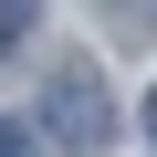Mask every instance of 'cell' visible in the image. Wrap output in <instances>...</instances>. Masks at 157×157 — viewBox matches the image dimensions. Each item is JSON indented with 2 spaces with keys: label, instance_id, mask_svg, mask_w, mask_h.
<instances>
[{
  "label": "cell",
  "instance_id": "obj_1",
  "mask_svg": "<svg viewBox=\"0 0 157 157\" xmlns=\"http://www.w3.org/2000/svg\"><path fill=\"white\" fill-rule=\"evenodd\" d=\"M42 126H52L63 147H105V136H115V115H105V84H94V63H63V73H52V105H42Z\"/></svg>",
  "mask_w": 157,
  "mask_h": 157
},
{
  "label": "cell",
  "instance_id": "obj_2",
  "mask_svg": "<svg viewBox=\"0 0 157 157\" xmlns=\"http://www.w3.org/2000/svg\"><path fill=\"white\" fill-rule=\"evenodd\" d=\"M0 157H32V136H21V126H0Z\"/></svg>",
  "mask_w": 157,
  "mask_h": 157
},
{
  "label": "cell",
  "instance_id": "obj_3",
  "mask_svg": "<svg viewBox=\"0 0 157 157\" xmlns=\"http://www.w3.org/2000/svg\"><path fill=\"white\" fill-rule=\"evenodd\" d=\"M11 21H32V0H0V32H11Z\"/></svg>",
  "mask_w": 157,
  "mask_h": 157
},
{
  "label": "cell",
  "instance_id": "obj_4",
  "mask_svg": "<svg viewBox=\"0 0 157 157\" xmlns=\"http://www.w3.org/2000/svg\"><path fill=\"white\" fill-rule=\"evenodd\" d=\"M136 21H157V0H136Z\"/></svg>",
  "mask_w": 157,
  "mask_h": 157
},
{
  "label": "cell",
  "instance_id": "obj_5",
  "mask_svg": "<svg viewBox=\"0 0 157 157\" xmlns=\"http://www.w3.org/2000/svg\"><path fill=\"white\" fill-rule=\"evenodd\" d=\"M147 126H157V94H147Z\"/></svg>",
  "mask_w": 157,
  "mask_h": 157
}]
</instances>
